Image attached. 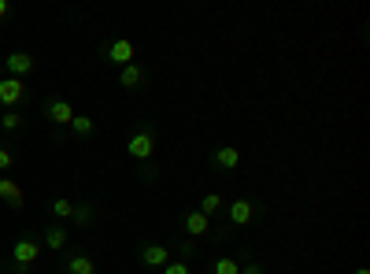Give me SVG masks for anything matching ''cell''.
I'll use <instances>...</instances> for the list:
<instances>
[{
	"instance_id": "6da1fadb",
	"label": "cell",
	"mask_w": 370,
	"mask_h": 274,
	"mask_svg": "<svg viewBox=\"0 0 370 274\" xmlns=\"http://www.w3.org/2000/svg\"><path fill=\"white\" fill-rule=\"evenodd\" d=\"M37 259H41V245H37L34 238H19L15 245H11V263H15L11 270L15 274H26Z\"/></svg>"
},
{
	"instance_id": "7a4b0ae2",
	"label": "cell",
	"mask_w": 370,
	"mask_h": 274,
	"mask_svg": "<svg viewBox=\"0 0 370 274\" xmlns=\"http://www.w3.org/2000/svg\"><path fill=\"white\" fill-rule=\"evenodd\" d=\"M126 156L130 160H137V163H149L152 156H156V134L149 126L144 130H134V134H130V141H126Z\"/></svg>"
},
{
	"instance_id": "3957f363",
	"label": "cell",
	"mask_w": 370,
	"mask_h": 274,
	"mask_svg": "<svg viewBox=\"0 0 370 274\" xmlns=\"http://www.w3.org/2000/svg\"><path fill=\"white\" fill-rule=\"evenodd\" d=\"M137 259H141V267H149V270H163L170 263V249H167V245L149 241V245H141V249H137Z\"/></svg>"
},
{
	"instance_id": "277c9868",
	"label": "cell",
	"mask_w": 370,
	"mask_h": 274,
	"mask_svg": "<svg viewBox=\"0 0 370 274\" xmlns=\"http://www.w3.org/2000/svg\"><path fill=\"white\" fill-rule=\"evenodd\" d=\"M104 52H108V60L115 63L118 71H123V67H130V63L137 60V45L130 41V37H115V41H111L108 48H104Z\"/></svg>"
},
{
	"instance_id": "5b68a950",
	"label": "cell",
	"mask_w": 370,
	"mask_h": 274,
	"mask_svg": "<svg viewBox=\"0 0 370 274\" xmlns=\"http://www.w3.org/2000/svg\"><path fill=\"white\" fill-rule=\"evenodd\" d=\"M222 212H226L230 226H248L256 219V204L248 200V197H237V200H230L226 207H222Z\"/></svg>"
},
{
	"instance_id": "8992f818",
	"label": "cell",
	"mask_w": 370,
	"mask_h": 274,
	"mask_svg": "<svg viewBox=\"0 0 370 274\" xmlns=\"http://www.w3.org/2000/svg\"><path fill=\"white\" fill-rule=\"evenodd\" d=\"M26 100V82H22V78H0V104H4V108L11 111V108H15V104H22Z\"/></svg>"
},
{
	"instance_id": "52a82bcc",
	"label": "cell",
	"mask_w": 370,
	"mask_h": 274,
	"mask_svg": "<svg viewBox=\"0 0 370 274\" xmlns=\"http://www.w3.org/2000/svg\"><path fill=\"white\" fill-rule=\"evenodd\" d=\"M211 167H215V171H222V174L237 171V167H241V149H233V145L215 149V152H211Z\"/></svg>"
},
{
	"instance_id": "ba28073f",
	"label": "cell",
	"mask_w": 370,
	"mask_h": 274,
	"mask_svg": "<svg viewBox=\"0 0 370 274\" xmlns=\"http://www.w3.org/2000/svg\"><path fill=\"white\" fill-rule=\"evenodd\" d=\"M45 115L52 119V126H71V119H74V108H71V100H63V97H52L48 104H45Z\"/></svg>"
},
{
	"instance_id": "9c48e42d",
	"label": "cell",
	"mask_w": 370,
	"mask_h": 274,
	"mask_svg": "<svg viewBox=\"0 0 370 274\" xmlns=\"http://www.w3.org/2000/svg\"><path fill=\"white\" fill-rule=\"evenodd\" d=\"M4 71H8V78H26L34 71V56L30 52H11V56L4 60Z\"/></svg>"
},
{
	"instance_id": "30bf717a",
	"label": "cell",
	"mask_w": 370,
	"mask_h": 274,
	"mask_svg": "<svg viewBox=\"0 0 370 274\" xmlns=\"http://www.w3.org/2000/svg\"><path fill=\"white\" fill-rule=\"evenodd\" d=\"M118 85L123 89H144L149 85V71H144L141 63H130V67L118 71Z\"/></svg>"
},
{
	"instance_id": "8fae6325",
	"label": "cell",
	"mask_w": 370,
	"mask_h": 274,
	"mask_svg": "<svg viewBox=\"0 0 370 274\" xmlns=\"http://www.w3.org/2000/svg\"><path fill=\"white\" fill-rule=\"evenodd\" d=\"M181 230L189 233V238H207V233H211V219L204 212H189V215H181Z\"/></svg>"
},
{
	"instance_id": "7c38bea8",
	"label": "cell",
	"mask_w": 370,
	"mask_h": 274,
	"mask_svg": "<svg viewBox=\"0 0 370 274\" xmlns=\"http://www.w3.org/2000/svg\"><path fill=\"white\" fill-rule=\"evenodd\" d=\"M0 200H4L8 207H22V204H26V193H22V186H15L11 178H0Z\"/></svg>"
},
{
	"instance_id": "4fadbf2b",
	"label": "cell",
	"mask_w": 370,
	"mask_h": 274,
	"mask_svg": "<svg viewBox=\"0 0 370 274\" xmlns=\"http://www.w3.org/2000/svg\"><path fill=\"white\" fill-rule=\"evenodd\" d=\"M63 267H67V274H97V263H92V256H85V252L71 256Z\"/></svg>"
},
{
	"instance_id": "5bb4252c",
	"label": "cell",
	"mask_w": 370,
	"mask_h": 274,
	"mask_svg": "<svg viewBox=\"0 0 370 274\" xmlns=\"http://www.w3.org/2000/svg\"><path fill=\"white\" fill-rule=\"evenodd\" d=\"M45 245H48L52 252H60V249H67V245H71V233L63 230V226H48L45 230Z\"/></svg>"
},
{
	"instance_id": "9a60e30c",
	"label": "cell",
	"mask_w": 370,
	"mask_h": 274,
	"mask_svg": "<svg viewBox=\"0 0 370 274\" xmlns=\"http://www.w3.org/2000/svg\"><path fill=\"white\" fill-rule=\"evenodd\" d=\"M71 134L74 137H92V134H97V119H92V115H74V119H71Z\"/></svg>"
},
{
	"instance_id": "2e32d148",
	"label": "cell",
	"mask_w": 370,
	"mask_h": 274,
	"mask_svg": "<svg viewBox=\"0 0 370 274\" xmlns=\"http://www.w3.org/2000/svg\"><path fill=\"white\" fill-rule=\"evenodd\" d=\"M222 207H226V200H222V197H219V193H207V197L200 200V207H196V212H204V215L211 219V215H219V212H222Z\"/></svg>"
},
{
	"instance_id": "e0dca14e",
	"label": "cell",
	"mask_w": 370,
	"mask_h": 274,
	"mask_svg": "<svg viewBox=\"0 0 370 274\" xmlns=\"http://www.w3.org/2000/svg\"><path fill=\"white\" fill-rule=\"evenodd\" d=\"M211 274H241V263H237L233 256H219L215 263H211Z\"/></svg>"
},
{
	"instance_id": "ac0fdd59",
	"label": "cell",
	"mask_w": 370,
	"mask_h": 274,
	"mask_svg": "<svg viewBox=\"0 0 370 274\" xmlns=\"http://www.w3.org/2000/svg\"><path fill=\"white\" fill-rule=\"evenodd\" d=\"M74 200H67V197H60V200H52V215L56 219H74Z\"/></svg>"
},
{
	"instance_id": "d6986e66",
	"label": "cell",
	"mask_w": 370,
	"mask_h": 274,
	"mask_svg": "<svg viewBox=\"0 0 370 274\" xmlns=\"http://www.w3.org/2000/svg\"><path fill=\"white\" fill-rule=\"evenodd\" d=\"M0 126H4L8 134H15V130H22V115H19L15 108H11V111H4V115H0Z\"/></svg>"
},
{
	"instance_id": "ffe728a7",
	"label": "cell",
	"mask_w": 370,
	"mask_h": 274,
	"mask_svg": "<svg viewBox=\"0 0 370 274\" xmlns=\"http://www.w3.org/2000/svg\"><path fill=\"white\" fill-rule=\"evenodd\" d=\"M163 274H193V263H185V259H170L163 267Z\"/></svg>"
},
{
	"instance_id": "44dd1931",
	"label": "cell",
	"mask_w": 370,
	"mask_h": 274,
	"mask_svg": "<svg viewBox=\"0 0 370 274\" xmlns=\"http://www.w3.org/2000/svg\"><path fill=\"white\" fill-rule=\"evenodd\" d=\"M89 219H92V212H89V204H78V207H74V223H78V226H85V223H89Z\"/></svg>"
},
{
	"instance_id": "7402d4cb",
	"label": "cell",
	"mask_w": 370,
	"mask_h": 274,
	"mask_svg": "<svg viewBox=\"0 0 370 274\" xmlns=\"http://www.w3.org/2000/svg\"><path fill=\"white\" fill-rule=\"evenodd\" d=\"M15 167V156H11V149H0V171H11Z\"/></svg>"
},
{
	"instance_id": "603a6c76",
	"label": "cell",
	"mask_w": 370,
	"mask_h": 274,
	"mask_svg": "<svg viewBox=\"0 0 370 274\" xmlns=\"http://www.w3.org/2000/svg\"><path fill=\"white\" fill-rule=\"evenodd\" d=\"M241 274H263V267L256 263V259H248V263H241Z\"/></svg>"
},
{
	"instance_id": "cb8c5ba5",
	"label": "cell",
	"mask_w": 370,
	"mask_h": 274,
	"mask_svg": "<svg viewBox=\"0 0 370 274\" xmlns=\"http://www.w3.org/2000/svg\"><path fill=\"white\" fill-rule=\"evenodd\" d=\"M8 11H11V4H8V0H0V19H8Z\"/></svg>"
},
{
	"instance_id": "d4e9b609",
	"label": "cell",
	"mask_w": 370,
	"mask_h": 274,
	"mask_svg": "<svg viewBox=\"0 0 370 274\" xmlns=\"http://www.w3.org/2000/svg\"><path fill=\"white\" fill-rule=\"evenodd\" d=\"M355 274H370V270H366V267H359V270H355Z\"/></svg>"
}]
</instances>
